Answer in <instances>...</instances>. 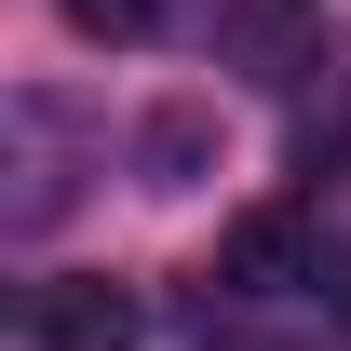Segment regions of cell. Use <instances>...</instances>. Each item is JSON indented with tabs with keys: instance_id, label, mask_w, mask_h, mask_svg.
<instances>
[{
	"instance_id": "obj_1",
	"label": "cell",
	"mask_w": 351,
	"mask_h": 351,
	"mask_svg": "<svg viewBox=\"0 0 351 351\" xmlns=\"http://www.w3.org/2000/svg\"><path fill=\"white\" fill-rule=\"evenodd\" d=\"M41 338L54 351H122L135 338V298L122 284H41Z\"/></svg>"
},
{
	"instance_id": "obj_2",
	"label": "cell",
	"mask_w": 351,
	"mask_h": 351,
	"mask_svg": "<svg viewBox=\"0 0 351 351\" xmlns=\"http://www.w3.org/2000/svg\"><path fill=\"white\" fill-rule=\"evenodd\" d=\"M217 270L243 284V298H270V284H298V270H311V230H298V217H243V230L217 243Z\"/></svg>"
},
{
	"instance_id": "obj_3",
	"label": "cell",
	"mask_w": 351,
	"mask_h": 351,
	"mask_svg": "<svg viewBox=\"0 0 351 351\" xmlns=\"http://www.w3.org/2000/svg\"><path fill=\"white\" fill-rule=\"evenodd\" d=\"M135 149H149V189H189V176H203V149H217V122H203V108H149V135H135Z\"/></svg>"
},
{
	"instance_id": "obj_4",
	"label": "cell",
	"mask_w": 351,
	"mask_h": 351,
	"mask_svg": "<svg viewBox=\"0 0 351 351\" xmlns=\"http://www.w3.org/2000/svg\"><path fill=\"white\" fill-rule=\"evenodd\" d=\"M68 27H82V41H149L162 0H68Z\"/></svg>"
},
{
	"instance_id": "obj_5",
	"label": "cell",
	"mask_w": 351,
	"mask_h": 351,
	"mask_svg": "<svg viewBox=\"0 0 351 351\" xmlns=\"http://www.w3.org/2000/svg\"><path fill=\"white\" fill-rule=\"evenodd\" d=\"M311 284H324V311H338V324H351V243H338V257H324V270H311Z\"/></svg>"
},
{
	"instance_id": "obj_6",
	"label": "cell",
	"mask_w": 351,
	"mask_h": 351,
	"mask_svg": "<svg viewBox=\"0 0 351 351\" xmlns=\"http://www.w3.org/2000/svg\"><path fill=\"white\" fill-rule=\"evenodd\" d=\"M243 351H311V338H243Z\"/></svg>"
}]
</instances>
